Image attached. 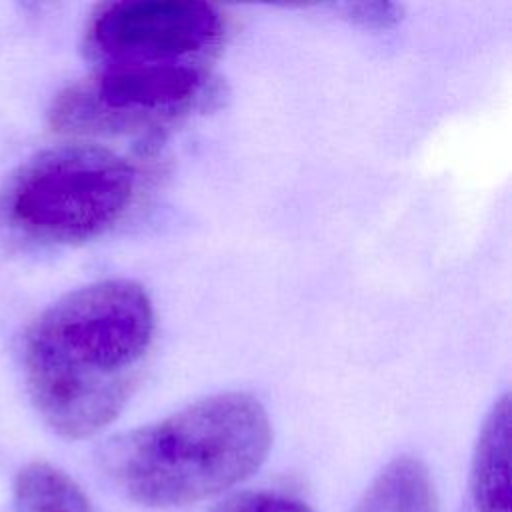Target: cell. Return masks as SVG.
Listing matches in <instances>:
<instances>
[{
  "instance_id": "cell-7",
  "label": "cell",
  "mask_w": 512,
  "mask_h": 512,
  "mask_svg": "<svg viewBox=\"0 0 512 512\" xmlns=\"http://www.w3.org/2000/svg\"><path fill=\"white\" fill-rule=\"evenodd\" d=\"M352 512H438V496L426 464L402 454L368 484Z\"/></svg>"
},
{
  "instance_id": "cell-2",
  "label": "cell",
  "mask_w": 512,
  "mask_h": 512,
  "mask_svg": "<svg viewBox=\"0 0 512 512\" xmlns=\"http://www.w3.org/2000/svg\"><path fill=\"white\" fill-rule=\"evenodd\" d=\"M272 424L248 392H218L102 444L98 464L130 502L188 506L248 478L266 460Z\"/></svg>"
},
{
  "instance_id": "cell-10",
  "label": "cell",
  "mask_w": 512,
  "mask_h": 512,
  "mask_svg": "<svg viewBox=\"0 0 512 512\" xmlns=\"http://www.w3.org/2000/svg\"><path fill=\"white\" fill-rule=\"evenodd\" d=\"M334 8L342 18L364 30H390L404 14V8L394 2H346Z\"/></svg>"
},
{
  "instance_id": "cell-4",
  "label": "cell",
  "mask_w": 512,
  "mask_h": 512,
  "mask_svg": "<svg viewBox=\"0 0 512 512\" xmlns=\"http://www.w3.org/2000/svg\"><path fill=\"white\" fill-rule=\"evenodd\" d=\"M216 96L204 64L96 66L54 96L48 120L64 134L150 138L206 108Z\"/></svg>"
},
{
  "instance_id": "cell-1",
  "label": "cell",
  "mask_w": 512,
  "mask_h": 512,
  "mask_svg": "<svg viewBox=\"0 0 512 512\" xmlns=\"http://www.w3.org/2000/svg\"><path fill=\"white\" fill-rule=\"evenodd\" d=\"M152 336L154 308L134 280H102L64 294L22 338L36 412L62 438L98 434L128 404Z\"/></svg>"
},
{
  "instance_id": "cell-8",
  "label": "cell",
  "mask_w": 512,
  "mask_h": 512,
  "mask_svg": "<svg viewBox=\"0 0 512 512\" xmlns=\"http://www.w3.org/2000/svg\"><path fill=\"white\" fill-rule=\"evenodd\" d=\"M12 498L20 512H96L74 478L48 462H30L20 468Z\"/></svg>"
},
{
  "instance_id": "cell-9",
  "label": "cell",
  "mask_w": 512,
  "mask_h": 512,
  "mask_svg": "<svg viewBox=\"0 0 512 512\" xmlns=\"http://www.w3.org/2000/svg\"><path fill=\"white\" fill-rule=\"evenodd\" d=\"M210 512H316L306 502L272 494V492H240L218 506H214Z\"/></svg>"
},
{
  "instance_id": "cell-3",
  "label": "cell",
  "mask_w": 512,
  "mask_h": 512,
  "mask_svg": "<svg viewBox=\"0 0 512 512\" xmlns=\"http://www.w3.org/2000/svg\"><path fill=\"white\" fill-rule=\"evenodd\" d=\"M136 184L134 164L104 146L40 150L0 184V236L26 248L84 244L124 218Z\"/></svg>"
},
{
  "instance_id": "cell-5",
  "label": "cell",
  "mask_w": 512,
  "mask_h": 512,
  "mask_svg": "<svg viewBox=\"0 0 512 512\" xmlns=\"http://www.w3.org/2000/svg\"><path fill=\"white\" fill-rule=\"evenodd\" d=\"M224 20L198 0H122L100 4L84 28L96 66L202 64L220 44Z\"/></svg>"
},
{
  "instance_id": "cell-6",
  "label": "cell",
  "mask_w": 512,
  "mask_h": 512,
  "mask_svg": "<svg viewBox=\"0 0 512 512\" xmlns=\"http://www.w3.org/2000/svg\"><path fill=\"white\" fill-rule=\"evenodd\" d=\"M474 512H510V400L502 394L486 414L470 464Z\"/></svg>"
}]
</instances>
